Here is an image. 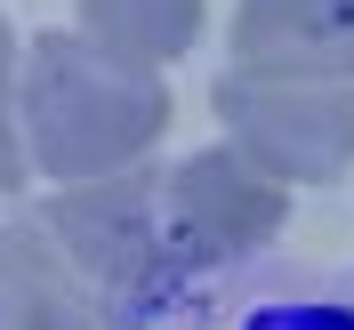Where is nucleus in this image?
I'll return each instance as SVG.
<instances>
[{"instance_id": "1", "label": "nucleus", "mask_w": 354, "mask_h": 330, "mask_svg": "<svg viewBox=\"0 0 354 330\" xmlns=\"http://www.w3.org/2000/svg\"><path fill=\"white\" fill-rule=\"evenodd\" d=\"M17 129H24V161L57 185L129 177L169 129V89H161V73L113 65L81 33L57 24L17 57Z\"/></svg>"}, {"instance_id": "2", "label": "nucleus", "mask_w": 354, "mask_h": 330, "mask_svg": "<svg viewBox=\"0 0 354 330\" xmlns=\"http://www.w3.org/2000/svg\"><path fill=\"white\" fill-rule=\"evenodd\" d=\"M32 218L57 234L73 266H81L88 282L113 298L121 322H145L153 306L177 298V258H169V234H161V177L129 169V177H97V185H65V194H48Z\"/></svg>"}, {"instance_id": "3", "label": "nucleus", "mask_w": 354, "mask_h": 330, "mask_svg": "<svg viewBox=\"0 0 354 330\" xmlns=\"http://www.w3.org/2000/svg\"><path fill=\"white\" fill-rule=\"evenodd\" d=\"M225 145L274 185H330L354 169V89H290V81H218Z\"/></svg>"}, {"instance_id": "4", "label": "nucleus", "mask_w": 354, "mask_h": 330, "mask_svg": "<svg viewBox=\"0 0 354 330\" xmlns=\"http://www.w3.org/2000/svg\"><path fill=\"white\" fill-rule=\"evenodd\" d=\"M290 218V194L274 177H258L234 145H201L161 177V234H169L177 274L194 266H234L266 250Z\"/></svg>"}, {"instance_id": "5", "label": "nucleus", "mask_w": 354, "mask_h": 330, "mask_svg": "<svg viewBox=\"0 0 354 330\" xmlns=\"http://www.w3.org/2000/svg\"><path fill=\"white\" fill-rule=\"evenodd\" d=\"M234 73L290 89H354V0H234Z\"/></svg>"}, {"instance_id": "6", "label": "nucleus", "mask_w": 354, "mask_h": 330, "mask_svg": "<svg viewBox=\"0 0 354 330\" xmlns=\"http://www.w3.org/2000/svg\"><path fill=\"white\" fill-rule=\"evenodd\" d=\"M0 330H129L41 218L0 226Z\"/></svg>"}, {"instance_id": "7", "label": "nucleus", "mask_w": 354, "mask_h": 330, "mask_svg": "<svg viewBox=\"0 0 354 330\" xmlns=\"http://www.w3.org/2000/svg\"><path fill=\"white\" fill-rule=\"evenodd\" d=\"M73 33L129 73H161L201 41V0H81Z\"/></svg>"}, {"instance_id": "8", "label": "nucleus", "mask_w": 354, "mask_h": 330, "mask_svg": "<svg viewBox=\"0 0 354 330\" xmlns=\"http://www.w3.org/2000/svg\"><path fill=\"white\" fill-rule=\"evenodd\" d=\"M17 33H8V17H0V194H24V177H32V161H24V129H17Z\"/></svg>"}]
</instances>
